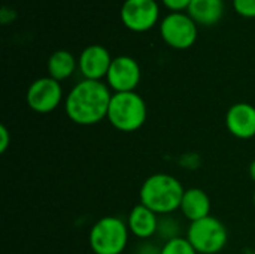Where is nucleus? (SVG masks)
<instances>
[{"label":"nucleus","instance_id":"f257e3e1","mask_svg":"<svg viewBox=\"0 0 255 254\" xmlns=\"http://www.w3.org/2000/svg\"><path fill=\"white\" fill-rule=\"evenodd\" d=\"M112 94L108 84L84 79L78 82L64 100V111L70 121L79 126H94L108 117Z\"/></svg>","mask_w":255,"mask_h":254},{"label":"nucleus","instance_id":"f03ea898","mask_svg":"<svg viewBox=\"0 0 255 254\" xmlns=\"http://www.w3.org/2000/svg\"><path fill=\"white\" fill-rule=\"evenodd\" d=\"M185 189L178 178L169 174H154L148 177L139 192L140 204L157 216H170L181 208Z\"/></svg>","mask_w":255,"mask_h":254},{"label":"nucleus","instance_id":"7ed1b4c3","mask_svg":"<svg viewBox=\"0 0 255 254\" xmlns=\"http://www.w3.org/2000/svg\"><path fill=\"white\" fill-rule=\"evenodd\" d=\"M146 103L136 91L114 93L109 109L108 121L120 132L131 133L139 130L146 121Z\"/></svg>","mask_w":255,"mask_h":254},{"label":"nucleus","instance_id":"20e7f679","mask_svg":"<svg viewBox=\"0 0 255 254\" xmlns=\"http://www.w3.org/2000/svg\"><path fill=\"white\" fill-rule=\"evenodd\" d=\"M127 222L115 216L102 217L90 231V247L94 254H121L128 243Z\"/></svg>","mask_w":255,"mask_h":254},{"label":"nucleus","instance_id":"39448f33","mask_svg":"<svg viewBox=\"0 0 255 254\" xmlns=\"http://www.w3.org/2000/svg\"><path fill=\"white\" fill-rule=\"evenodd\" d=\"M187 240L199 254H218L227 246L229 231L221 220L214 216H208L190 223L187 229Z\"/></svg>","mask_w":255,"mask_h":254},{"label":"nucleus","instance_id":"423d86ee","mask_svg":"<svg viewBox=\"0 0 255 254\" xmlns=\"http://www.w3.org/2000/svg\"><path fill=\"white\" fill-rule=\"evenodd\" d=\"M163 40L175 49H188L197 39V22L184 12H170L160 22Z\"/></svg>","mask_w":255,"mask_h":254},{"label":"nucleus","instance_id":"0eeeda50","mask_svg":"<svg viewBox=\"0 0 255 254\" xmlns=\"http://www.w3.org/2000/svg\"><path fill=\"white\" fill-rule=\"evenodd\" d=\"M63 100V88L58 81L43 76L33 81L27 90V105L37 114H49L55 111Z\"/></svg>","mask_w":255,"mask_h":254},{"label":"nucleus","instance_id":"6e6552de","mask_svg":"<svg viewBox=\"0 0 255 254\" xmlns=\"http://www.w3.org/2000/svg\"><path fill=\"white\" fill-rule=\"evenodd\" d=\"M120 16L123 24L131 31H146L155 25L160 16V7L155 0H126Z\"/></svg>","mask_w":255,"mask_h":254},{"label":"nucleus","instance_id":"1a4fd4ad","mask_svg":"<svg viewBox=\"0 0 255 254\" xmlns=\"http://www.w3.org/2000/svg\"><path fill=\"white\" fill-rule=\"evenodd\" d=\"M106 81L115 93L134 91L140 82V66L128 55H118L111 63Z\"/></svg>","mask_w":255,"mask_h":254},{"label":"nucleus","instance_id":"9d476101","mask_svg":"<svg viewBox=\"0 0 255 254\" xmlns=\"http://www.w3.org/2000/svg\"><path fill=\"white\" fill-rule=\"evenodd\" d=\"M112 60L114 58L105 46L90 45L81 52L78 58V67L84 79L100 81L108 75Z\"/></svg>","mask_w":255,"mask_h":254},{"label":"nucleus","instance_id":"9b49d317","mask_svg":"<svg viewBox=\"0 0 255 254\" xmlns=\"http://www.w3.org/2000/svg\"><path fill=\"white\" fill-rule=\"evenodd\" d=\"M227 130L238 139H251L255 136V106L247 102L235 103L226 114Z\"/></svg>","mask_w":255,"mask_h":254},{"label":"nucleus","instance_id":"f8f14e48","mask_svg":"<svg viewBox=\"0 0 255 254\" xmlns=\"http://www.w3.org/2000/svg\"><path fill=\"white\" fill-rule=\"evenodd\" d=\"M158 216L148 207L139 204L131 208L127 217V226L130 234L139 240H149L158 231Z\"/></svg>","mask_w":255,"mask_h":254},{"label":"nucleus","instance_id":"ddd939ff","mask_svg":"<svg viewBox=\"0 0 255 254\" xmlns=\"http://www.w3.org/2000/svg\"><path fill=\"white\" fill-rule=\"evenodd\" d=\"M179 210L182 216L193 223L211 216V199L205 190L193 187L185 190Z\"/></svg>","mask_w":255,"mask_h":254},{"label":"nucleus","instance_id":"4468645a","mask_svg":"<svg viewBox=\"0 0 255 254\" xmlns=\"http://www.w3.org/2000/svg\"><path fill=\"white\" fill-rule=\"evenodd\" d=\"M224 13L223 0H191L188 6V15L202 25L217 24Z\"/></svg>","mask_w":255,"mask_h":254},{"label":"nucleus","instance_id":"2eb2a0df","mask_svg":"<svg viewBox=\"0 0 255 254\" xmlns=\"http://www.w3.org/2000/svg\"><path fill=\"white\" fill-rule=\"evenodd\" d=\"M76 67H78V60L73 57L72 52L66 49H58L52 52L51 57L48 58V73L51 78H54L58 82L72 76Z\"/></svg>","mask_w":255,"mask_h":254},{"label":"nucleus","instance_id":"dca6fc26","mask_svg":"<svg viewBox=\"0 0 255 254\" xmlns=\"http://www.w3.org/2000/svg\"><path fill=\"white\" fill-rule=\"evenodd\" d=\"M160 254H199L187 238H173L160 249Z\"/></svg>","mask_w":255,"mask_h":254},{"label":"nucleus","instance_id":"f3484780","mask_svg":"<svg viewBox=\"0 0 255 254\" xmlns=\"http://www.w3.org/2000/svg\"><path fill=\"white\" fill-rule=\"evenodd\" d=\"M163 219L158 220V231L157 234L167 243L173 238H178L181 237L179 235V229H181V225H178L176 220H173L170 216H161Z\"/></svg>","mask_w":255,"mask_h":254},{"label":"nucleus","instance_id":"a211bd4d","mask_svg":"<svg viewBox=\"0 0 255 254\" xmlns=\"http://www.w3.org/2000/svg\"><path fill=\"white\" fill-rule=\"evenodd\" d=\"M233 9L245 18H255V0H233Z\"/></svg>","mask_w":255,"mask_h":254},{"label":"nucleus","instance_id":"6ab92c4d","mask_svg":"<svg viewBox=\"0 0 255 254\" xmlns=\"http://www.w3.org/2000/svg\"><path fill=\"white\" fill-rule=\"evenodd\" d=\"M161 1L172 12H184V10H188V6L191 3V0H161Z\"/></svg>","mask_w":255,"mask_h":254},{"label":"nucleus","instance_id":"aec40b11","mask_svg":"<svg viewBox=\"0 0 255 254\" xmlns=\"http://www.w3.org/2000/svg\"><path fill=\"white\" fill-rule=\"evenodd\" d=\"M9 142H10V135H9V130L6 129V126H0V153H4L9 147Z\"/></svg>","mask_w":255,"mask_h":254},{"label":"nucleus","instance_id":"412c9836","mask_svg":"<svg viewBox=\"0 0 255 254\" xmlns=\"http://www.w3.org/2000/svg\"><path fill=\"white\" fill-rule=\"evenodd\" d=\"M137 254H160V250L152 246H142Z\"/></svg>","mask_w":255,"mask_h":254},{"label":"nucleus","instance_id":"4be33fe9","mask_svg":"<svg viewBox=\"0 0 255 254\" xmlns=\"http://www.w3.org/2000/svg\"><path fill=\"white\" fill-rule=\"evenodd\" d=\"M248 172H250V177H251V180L255 183V159L251 162V165H250V169H248Z\"/></svg>","mask_w":255,"mask_h":254},{"label":"nucleus","instance_id":"5701e85b","mask_svg":"<svg viewBox=\"0 0 255 254\" xmlns=\"http://www.w3.org/2000/svg\"><path fill=\"white\" fill-rule=\"evenodd\" d=\"M254 205H255V192H254Z\"/></svg>","mask_w":255,"mask_h":254}]
</instances>
